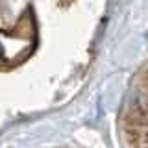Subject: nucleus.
<instances>
[{"label": "nucleus", "mask_w": 148, "mask_h": 148, "mask_svg": "<svg viewBox=\"0 0 148 148\" xmlns=\"http://www.w3.org/2000/svg\"><path fill=\"white\" fill-rule=\"evenodd\" d=\"M0 54H2V45H0Z\"/></svg>", "instance_id": "1"}]
</instances>
